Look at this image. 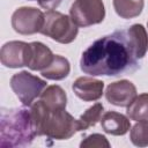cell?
Here are the masks:
<instances>
[{
    "mask_svg": "<svg viewBox=\"0 0 148 148\" xmlns=\"http://www.w3.org/2000/svg\"><path fill=\"white\" fill-rule=\"evenodd\" d=\"M140 67L127 29L113 31L96 39L80 59V68L90 76H119L131 74Z\"/></svg>",
    "mask_w": 148,
    "mask_h": 148,
    "instance_id": "6da1fadb",
    "label": "cell"
},
{
    "mask_svg": "<svg viewBox=\"0 0 148 148\" xmlns=\"http://www.w3.org/2000/svg\"><path fill=\"white\" fill-rule=\"evenodd\" d=\"M30 111L37 136L45 135L53 140H67L79 132L77 119L66 109L51 111L38 99L31 104Z\"/></svg>",
    "mask_w": 148,
    "mask_h": 148,
    "instance_id": "7a4b0ae2",
    "label": "cell"
},
{
    "mask_svg": "<svg viewBox=\"0 0 148 148\" xmlns=\"http://www.w3.org/2000/svg\"><path fill=\"white\" fill-rule=\"evenodd\" d=\"M37 136L31 111L27 108H15L1 111L0 146L16 148L30 146Z\"/></svg>",
    "mask_w": 148,
    "mask_h": 148,
    "instance_id": "3957f363",
    "label": "cell"
},
{
    "mask_svg": "<svg viewBox=\"0 0 148 148\" xmlns=\"http://www.w3.org/2000/svg\"><path fill=\"white\" fill-rule=\"evenodd\" d=\"M79 32V27L73 22L71 16L57 10H47L40 34L51 39L61 43H72Z\"/></svg>",
    "mask_w": 148,
    "mask_h": 148,
    "instance_id": "277c9868",
    "label": "cell"
},
{
    "mask_svg": "<svg viewBox=\"0 0 148 148\" xmlns=\"http://www.w3.org/2000/svg\"><path fill=\"white\" fill-rule=\"evenodd\" d=\"M10 88L24 106H31L46 88V81L28 71H22L10 77Z\"/></svg>",
    "mask_w": 148,
    "mask_h": 148,
    "instance_id": "5b68a950",
    "label": "cell"
},
{
    "mask_svg": "<svg viewBox=\"0 0 148 148\" xmlns=\"http://www.w3.org/2000/svg\"><path fill=\"white\" fill-rule=\"evenodd\" d=\"M69 16L77 27H90L103 22L105 8L102 0H75L69 9Z\"/></svg>",
    "mask_w": 148,
    "mask_h": 148,
    "instance_id": "8992f818",
    "label": "cell"
},
{
    "mask_svg": "<svg viewBox=\"0 0 148 148\" xmlns=\"http://www.w3.org/2000/svg\"><path fill=\"white\" fill-rule=\"evenodd\" d=\"M45 14L35 7H20L12 15V27L20 35H34L40 32Z\"/></svg>",
    "mask_w": 148,
    "mask_h": 148,
    "instance_id": "52a82bcc",
    "label": "cell"
},
{
    "mask_svg": "<svg viewBox=\"0 0 148 148\" xmlns=\"http://www.w3.org/2000/svg\"><path fill=\"white\" fill-rule=\"evenodd\" d=\"M30 43L22 40H12L1 47L0 60L5 67L20 68L29 65L30 60Z\"/></svg>",
    "mask_w": 148,
    "mask_h": 148,
    "instance_id": "ba28073f",
    "label": "cell"
},
{
    "mask_svg": "<svg viewBox=\"0 0 148 148\" xmlns=\"http://www.w3.org/2000/svg\"><path fill=\"white\" fill-rule=\"evenodd\" d=\"M136 88L128 80H119L110 83L105 90L106 101L116 106H128L136 97Z\"/></svg>",
    "mask_w": 148,
    "mask_h": 148,
    "instance_id": "9c48e42d",
    "label": "cell"
},
{
    "mask_svg": "<svg viewBox=\"0 0 148 148\" xmlns=\"http://www.w3.org/2000/svg\"><path fill=\"white\" fill-rule=\"evenodd\" d=\"M72 89L80 99L84 102H92L102 97L104 82L95 79L94 76H81L73 82Z\"/></svg>",
    "mask_w": 148,
    "mask_h": 148,
    "instance_id": "30bf717a",
    "label": "cell"
},
{
    "mask_svg": "<svg viewBox=\"0 0 148 148\" xmlns=\"http://www.w3.org/2000/svg\"><path fill=\"white\" fill-rule=\"evenodd\" d=\"M101 125L104 132L111 135H124L131 128L130 118L116 111L105 112L102 116Z\"/></svg>",
    "mask_w": 148,
    "mask_h": 148,
    "instance_id": "8fae6325",
    "label": "cell"
},
{
    "mask_svg": "<svg viewBox=\"0 0 148 148\" xmlns=\"http://www.w3.org/2000/svg\"><path fill=\"white\" fill-rule=\"evenodd\" d=\"M30 60L28 67L31 71H43L53 60L54 54L45 44L40 42L30 43Z\"/></svg>",
    "mask_w": 148,
    "mask_h": 148,
    "instance_id": "7c38bea8",
    "label": "cell"
},
{
    "mask_svg": "<svg viewBox=\"0 0 148 148\" xmlns=\"http://www.w3.org/2000/svg\"><path fill=\"white\" fill-rule=\"evenodd\" d=\"M39 99L51 111L66 109V105H67L66 91L60 86H57V84L46 87L42 92V95L39 96Z\"/></svg>",
    "mask_w": 148,
    "mask_h": 148,
    "instance_id": "4fadbf2b",
    "label": "cell"
},
{
    "mask_svg": "<svg viewBox=\"0 0 148 148\" xmlns=\"http://www.w3.org/2000/svg\"><path fill=\"white\" fill-rule=\"evenodd\" d=\"M127 34L136 58L139 60L142 59L148 50V35L146 28L142 24H133L127 29Z\"/></svg>",
    "mask_w": 148,
    "mask_h": 148,
    "instance_id": "5bb4252c",
    "label": "cell"
},
{
    "mask_svg": "<svg viewBox=\"0 0 148 148\" xmlns=\"http://www.w3.org/2000/svg\"><path fill=\"white\" fill-rule=\"evenodd\" d=\"M69 72H71L69 61L62 56L54 54L52 62L40 73L47 80L59 81V80H64L65 77H67Z\"/></svg>",
    "mask_w": 148,
    "mask_h": 148,
    "instance_id": "9a60e30c",
    "label": "cell"
},
{
    "mask_svg": "<svg viewBox=\"0 0 148 148\" xmlns=\"http://www.w3.org/2000/svg\"><path fill=\"white\" fill-rule=\"evenodd\" d=\"M143 0H113V8L121 18H133L141 14Z\"/></svg>",
    "mask_w": 148,
    "mask_h": 148,
    "instance_id": "2e32d148",
    "label": "cell"
},
{
    "mask_svg": "<svg viewBox=\"0 0 148 148\" xmlns=\"http://www.w3.org/2000/svg\"><path fill=\"white\" fill-rule=\"evenodd\" d=\"M127 117L131 120H143L148 119V94H141L136 96L133 102L127 106Z\"/></svg>",
    "mask_w": 148,
    "mask_h": 148,
    "instance_id": "e0dca14e",
    "label": "cell"
},
{
    "mask_svg": "<svg viewBox=\"0 0 148 148\" xmlns=\"http://www.w3.org/2000/svg\"><path fill=\"white\" fill-rule=\"evenodd\" d=\"M103 104L102 103H95L92 106L88 108L77 119L79 124V132L86 131L91 126H95L101 119L103 113Z\"/></svg>",
    "mask_w": 148,
    "mask_h": 148,
    "instance_id": "ac0fdd59",
    "label": "cell"
},
{
    "mask_svg": "<svg viewBox=\"0 0 148 148\" xmlns=\"http://www.w3.org/2000/svg\"><path fill=\"white\" fill-rule=\"evenodd\" d=\"M130 139L136 147L148 146V119L136 121L130 132Z\"/></svg>",
    "mask_w": 148,
    "mask_h": 148,
    "instance_id": "d6986e66",
    "label": "cell"
},
{
    "mask_svg": "<svg viewBox=\"0 0 148 148\" xmlns=\"http://www.w3.org/2000/svg\"><path fill=\"white\" fill-rule=\"evenodd\" d=\"M80 147H97V148L106 147V148H109L110 142L108 141V139L104 135H102L99 133H94V134L86 136L81 141Z\"/></svg>",
    "mask_w": 148,
    "mask_h": 148,
    "instance_id": "ffe728a7",
    "label": "cell"
},
{
    "mask_svg": "<svg viewBox=\"0 0 148 148\" xmlns=\"http://www.w3.org/2000/svg\"><path fill=\"white\" fill-rule=\"evenodd\" d=\"M37 1L42 8L47 10H53L61 3V0H37Z\"/></svg>",
    "mask_w": 148,
    "mask_h": 148,
    "instance_id": "44dd1931",
    "label": "cell"
},
{
    "mask_svg": "<svg viewBox=\"0 0 148 148\" xmlns=\"http://www.w3.org/2000/svg\"><path fill=\"white\" fill-rule=\"evenodd\" d=\"M29 1H34V0H29Z\"/></svg>",
    "mask_w": 148,
    "mask_h": 148,
    "instance_id": "7402d4cb",
    "label": "cell"
}]
</instances>
